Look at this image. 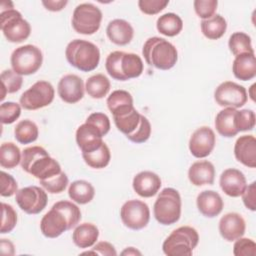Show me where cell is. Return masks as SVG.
I'll list each match as a JSON object with an SVG mask.
<instances>
[{"label":"cell","mask_w":256,"mask_h":256,"mask_svg":"<svg viewBox=\"0 0 256 256\" xmlns=\"http://www.w3.org/2000/svg\"><path fill=\"white\" fill-rule=\"evenodd\" d=\"M146 63L160 70H169L178 60L176 47L168 40L160 37L148 38L142 49Z\"/></svg>","instance_id":"obj_3"},{"label":"cell","mask_w":256,"mask_h":256,"mask_svg":"<svg viewBox=\"0 0 256 256\" xmlns=\"http://www.w3.org/2000/svg\"><path fill=\"white\" fill-rule=\"evenodd\" d=\"M153 213L155 219L162 225L176 223L181 216V197L174 188H164L158 195Z\"/></svg>","instance_id":"obj_6"},{"label":"cell","mask_w":256,"mask_h":256,"mask_svg":"<svg viewBox=\"0 0 256 256\" xmlns=\"http://www.w3.org/2000/svg\"><path fill=\"white\" fill-rule=\"evenodd\" d=\"M2 209V219H1V227L0 233L5 234L11 232L16 224H17V213L14 208L6 203L1 204Z\"/></svg>","instance_id":"obj_40"},{"label":"cell","mask_w":256,"mask_h":256,"mask_svg":"<svg viewBox=\"0 0 256 256\" xmlns=\"http://www.w3.org/2000/svg\"><path fill=\"white\" fill-rule=\"evenodd\" d=\"M106 34L112 43L119 46H124L131 42L134 35V30L131 24L126 20L114 19L107 25Z\"/></svg>","instance_id":"obj_24"},{"label":"cell","mask_w":256,"mask_h":256,"mask_svg":"<svg viewBox=\"0 0 256 256\" xmlns=\"http://www.w3.org/2000/svg\"><path fill=\"white\" fill-rule=\"evenodd\" d=\"M132 104L133 98L131 94L126 90H115L107 98V107L110 112H113L119 107Z\"/></svg>","instance_id":"obj_41"},{"label":"cell","mask_w":256,"mask_h":256,"mask_svg":"<svg viewBox=\"0 0 256 256\" xmlns=\"http://www.w3.org/2000/svg\"><path fill=\"white\" fill-rule=\"evenodd\" d=\"M70 229L68 218L55 205L42 217L40 222V230L47 238L59 237L62 233Z\"/></svg>","instance_id":"obj_14"},{"label":"cell","mask_w":256,"mask_h":256,"mask_svg":"<svg viewBox=\"0 0 256 256\" xmlns=\"http://www.w3.org/2000/svg\"><path fill=\"white\" fill-rule=\"evenodd\" d=\"M82 254H94V255H104V256H116L117 252L114 246L106 241H101L94 244V247Z\"/></svg>","instance_id":"obj_50"},{"label":"cell","mask_w":256,"mask_h":256,"mask_svg":"<svg viewBox=\"0 0 256 256\" xmlns=\"http://www.w3.org/2000/svg\"><path fill=\"white\" fill-rule=\"evenodd\" d=\"M54 205L66 215L71 229L77 226V224L81 220V211L76 204L67 200H62L56 202Z\"/></svg>","instance_id":"obj_39"},{"label":"cell","mask_w":256,"mask_h":256,"mask_svg":"<svg viewBox=\"0 0 256 256\" xmlns=\"http://www.w3.org/2000/svg\"><path fill=\"white\" fill-rule=\"evenodd\" d=\"M68 1L66 0H48V1H42V4L45 6V8L49 11L57 12L61 11L66 5Z\"/></svg>","instance_id":"obj_52"},{"label":"cell","mask_w":256,"mask_h":256,"mask_svg":"<svg viewBox=\"0 0 256 256\" xmlns=\"http://www.w3.org/2000/svg\"><path fill=\"white\" fill-rule=\"evenodd\" d=\"M40 184L47 192L52 194H58L66 189L68 185V177L63 171H61L59 174L51 178L40 180Z\"/></svg>","instance_id":"obj_38"},{"label":"cell","mask_w":256,"mask_h":256,"mask_svg":"<svg viewBox=\"0 0 256 256\" xmlns=\"http://www.w3.org/2000/svg\"><path fill=\"white\" fill-rule=\"evenodd\" d=\"M22 169L39 180H45L59 174L61 166L57 160L41 146L27 147L22 152Z\"/></svg>","instance_id":"obj_1"},{"label":"cell","mask_w":256,"mask_h":256,"mask_svg":"<svg viewBox=\"0 0 256 256\" xmlns=\"http://www.w3.org/2000/svg\"><path fill=\"white\" fill-rule=\"evenodd\" d=\"M196 204L199 212L208 218L218 216L224 207L222 197L213 190H205L198 194Z\"/></svg>","instance_id":"obj_23"},{"label":"cell","mask_w":256,"mask_h":256,"mask_svg":"<svg viewBox=\"0 0 256 256\" xmlns=\"http://www.w3.org/2000/svg\"><path fill=\"white\" fill-rule=\"evenodd\" d=\"M214 99L221 107L240 108L247 102L246 89L235 82L225 81L221 83L214 92Z\"/></svg>","instance_id":"obj_13"},{"label":"cell","mask_w":256,"mask_h":256,"mask_svg":"<svg viewBox=\"0 0 256 256\" xmlns=\"http://www.w3.org/2000/svg\"><path fill=\"white\" fill-rule=\"evenodd\" d=\"M157 30L164 36L174 37L178 35L183 28V21L175 13H165L157 19Z\"/></svg>","instance_id":"obj_31"},{"label":"cell","mask_w":256,"mask_h":256,"mask_svg":"<svg viewBox=\"0 0 256 256\" xmlns=\"http://www.w3.org/2000/svg\"><path fill=\"white\" fill-rule=\"evenodd\" d=\"M21 114V106L15 102H4L0 106V119L2 124H12Z\"/></svg>","instance_id":"obj_42"},{"label":"cell","mask_w":256,"mask_h":256,"mask_svg":"<svg viewBox=\"0 0 256 256\" xmlns=\"http://www.w3.org/2000/svg\"><path fill=\"white\" fill-rule=\"evenodd\" d=\"M68 195L72 201L78 204H87L93 200L95 189L88 181L76 180L70 184Z\"/></svg>","instance_id":"obj_29"},{"label":"cell","mask_w":256,"mask_h":256,"mask_svg":"<svg viewBox=\"0 0 256 256\" xmlns=\"http://www.w3.org/2000/svg\"><path fill=\"white\" fill-rule=\"evenodd\" d=\"M228 46L235 57L244 53H254L251 38L244 32L233 33L229 38Z\"/></svg>","instance_id":"obj_36"},{"label":"cell","mask_w":256,"mask_h":256,"mask_svg":"<svg viewBox=\"0 0 256 256\" xmlns=\"http://www.w3.org/2000/svg\"><path fill=\"white\" fill-rule=\"evenodd\" d=\"M198 242L199 235L195 228L181 226L165 239L162 249L168 256H191Z\"/></svg>","instance_id":"obj_5"},{"label":"cell","mask_w":256,"mask_h":256,"mask_svg":"<svg viewBox=\"0 0 256 256\" xmlns=\"http://www.w3.org/2000/svg\"><path fill=\"white\" fill-rule=\"evenodd\" d=\"M55 96V90L48 81H37L20 96L21 107L26 110H37L50 105Z\"/></svg>","instance_id":"obj_10"},{"label":"cell","mask_w":256,"mask_h":256,"mask_svg":"<svg viewBox=\"0 0 256 256\" xmlns=\"http://www.w3.org/2000/svg\"><path fill=\"white\" fill-rule=\"evenodd\" d=\"M246 223L244 218L236 212H230L221 217L219 221V232L229 242L235 241L245 233Z\"/></svg>","instance_id":"obj_19"},{"label":"cell","mask_w":256,"mask_h":256,"mask_svg":"<svg viewBox=\"0 0 256 256\" xmlns=\"http://www.w3.org/2000/svg\"><path fill=\"white\" fill-rule=\"evenodd\" d=\"M105 68L113 79L126 81L139 77L143 72L144 65L140 56L135 53L114 51L107 56Z\"/></svg>","instance_id":"obj_2"},{"label":"cell","mask_w":256,"mask_h":256,"mask_svg":"<svg viewBox=\"0 0 256 256\" xmlns=\"http://www.w3.org/2000/svg\"><path fill=\"white\" fill-rule=\"evenodd\" d=\"M193 5H194V10L196 14L203 20H206L215 15V12L218 6V1L217 0H195Z\"/></svg>","instance_id":"obj_44"},{"label":"cell","mask_w":256,"mask_h":256,"mask_svg":"<svg viewBox=\"0 0 256 256\" xmlns=\"http://www.w3.org/2000/svg\"><path fill=\"white\" fill-rule=\"evenodd\" d=\"M150 135H151V124L149 120L144 115L141 114V121L138 128L133 134L127 136V138L134 143H144L149 139Z\"/></svg>","instance_id":"obj_46"},{"label":"cell","mask_w":256,"mask_h":256,"mask_svg":"<svg viewBox=\"0 0 256 256\" xmlns=\"http://www.w3.org/2000/svg\"><path fill=\"white\" fill-rule=\"evenodd\" d=\"M169 4L168 0H139L138 6L141 12L147 15H155L161 12Z\"/></svg>","instance_id":"obj_47"},{"label":"cell","mask_w":256,"mask_h":256,"mask_svg":"<svg viewBox=\"0 0 256 256\" xmlns=\"http://www.w3.org/2000/svg\"><path fill=\"white\" fill-rule=\"evenodd\" d=\"M0 77L3 85L1 100L5 98V95L7 93H15L20 90L23 83V78L21 75L17 74L14 70H11V69L4 70L1 73Z\"/></svg>","instance_id":"obj_37"},{"label":"cell","mask_w":256,"mask_h":256,"mask_svg":"<svg viewBox=\"0 0 256 256\" xmlns=\"http://www.w3.org/2000/svg\"><path fill=\"white\" fill-rule=\"evenodd\" d=\"M117 129L126 137L133 134L141 121V114L134 108V105H125L111 112Z\"/></svg>","instance_id":"obj_17"},{"label":"cell","mask_w":256,"mask_h":256,"mask_svg":"<svg viewBox=\"0 0 256 256\" xmlns=\"http://www.w3.org/2000/svg\"><path fill=\"white\" fill-rule=\"evenodd\" d=\"M0 180H1V192H0L1 196L10 197L18 191L17 182L12 175L4 171H1Z\"/></svg>","instance_id":"obj_49"},{"label":"cell","mask_w":256,"mask_h":256,"mask_svg":"<svg viewBox=\"0 0 256 256\" xmlns=\"http://www.w3.org/2000/svg\"><path fill=\"white\" fill-rule=\"evenodd\" d=\"M11 66L19 75H31L37 72L43 62L41 50L31 44L16 48L11 54Z\"/></svg>","instance_id":"obj_7"},{"label":"cell","mask_w":256,"mask_h":256,"mask_svg":"<svg viewBox=\"0 0 256 256\" xmlns=\"http://www.w3.org/2000/svg\"><path fill=\"white\" fill-rule=\"evenodd\" d=\"M188 178L195 186L212 185L215 179L214 165L208 160L194 162L188 170Z\"/></svg>","instance_id":"obj_25"},{"label":"cell","mask_w":256,"mask_h":256,"mask_svg":"<svg viewBox=\"0 0 256 256\" xmlns=\"http://www.w3.org/2000/svg\"><path fill=\"white\" fill-rule=\"evenodd\" d=\"M161 185L160 177L151 171H142L136 174L132 182L134 191L144 198H150L156 195Z\"/></svg>","instance_id":"obj_21"},{"label":"cell","mask_w":256,"mask_h":256,"mask_svg":"<svg viewBox=\"0 0 256 256\" xmlns=\"http://www.w3.org/2000/svg\"><path fill=\"white\" fill-rule=\"evenodd\" d=\"M233 254L235 256H255L256 243L250 238H238L233 246Z\"/></svg>","instance_id":"obj_45"},{"label":"cell","mask_w":256,"mask_h":256,"mask_svg":"<svg viewBox=\"0 0 256 256\" xmlns=\"http://www.w3.org/2000/svg\"><path fill=\"white\" fill-rule=\"evenodd\" d=\"M15 139L21 144H29L37 140L39 135L38 126L35 122L25 119L17 123L14 128Z\"/></svg>","instance_id":"obj_33"},{"label":"cell","mask_w":256,"mask_h":256,"mask_svg":"<svg viewBox=\"0 0 256 256\" xmlns=\"http://www.w3.org/2000/svg\"><path fill=\"white\" fill-rule=\"evenodd\" d=\"M255 113L250 109L237 110L236 112V128L238 132L252 130L255 127Z\"/></svg>","instance_id":"obj_43"},{"label":"cell","mask_w":256,"mask_h":256,"mask_svg":"<svg viewBox=\"0 0 256 256\" xmlns=\"http://www.w3.org/2000/svg\"><path fill=\"white\" fill-rule=\"evenodd\" d=\"M102 12L92 3H82L76 6L72 15L73 29L83 35L96 33L101 25Z\"/></svg>","instance_id":"obj_9"},{"label":"cell","mask_w":256,"mask_h":256,"mask_svg":"<svg viewBox=\"0 0 256 256\" xmlns=\"http://www.w3.org/2000/svg\"><path fill=\"white\" fill-rule=\"evenodd\" d=\"M19 208L27 214H38L44 210L48 197L44 189L38 186H27L19 189L15 196Z\"/></svg>","instance_id":"obj_12"},{"label":"cell","mask_w":256,"mask_h":256,"mask_svg":"<svg viewBox=\"0 0 256 256\" xmlns=\"http://www.w3.org/2000/svg\"><path fill=\"white\" fill-rule=\"evenodd\" d=\"M87 123H90L92 125H94L95 127H97L100 132L102 133L103 136H105L109 130H110V127H111V124H110V120H109V117L104 114V113H101V112H94V113H91L86 121Z\"/></svg>","instance_id":"obj_48"},{"label":"cell","mask_w":256,"mask_h":256,"mask_svg":"<svg viewBox=\"0 0 256 256\" xmlns=\"http://www.w3.org/2000/svg\"><path fill=\"white\" fill-rule=\"evenodd\" d=\"M22 153L13 142H5L0 147V165L3 168L12 169L21 163Z\"/></svg>","instance_id":"obj_34"},{"label":"cell","mask_w":256,"mask_h":256,"mask_svg":"<svg viewBox=\"0 0 256 256\" xmlns=\"http://www.w3.org/2000/svg\"><path fill=\"white\" fill-rule=\"evenodd\" d=\"M219 183L222 191L230 197L241 196L247 186L244 174L235 168L224 170L220 176Z\"/></svg>","instance_id":"obj_20"},{"label":"cell","mask_w":256,"mask_h":256,"mask_svg":"<svg viewBox=\"0 0 256 256\" xmlns=\"http://www.w3.org/2000/svg\"><path fill=\"white\" fill-rule=\"evenodd\" d=\"M236 112L237 109L226 107L216 115L215 127L221 136L230 138L239 133L236 128Z\"/></svg>","instance_id":"obj_27"},{"label":"cell","mask_w":256,"mask_h":256,"mask_svg":"<svg viewBox=\"0 0 256 256\" xmlns=\"http://www.w3.org/2000/svg\"><path fill=\"white\" fill-rule=\"evenodd\" d=\"M0 250H1L2 255H14L15 254V249H14L13 243L7 239H1Z\"/></svg>","instance_id":"obj_53"},{"label":"cell","mask_w":256,"mask_h":256,"mask_svg":"<svg viewBox=\"0 0 256 256\" xmlns=\"http://www.w3.org/2000/svg\"><path fill=\"white\" fill-rule=\"evenodd\" d=\"M82 157L85 163L94 169H102L106 167L111 159V153L109 147L103 142V144L92 152L82 153Z\"/></svg>","instance_id":"obj_35"},{"label":"cell","mask_w":256,"mask_h":256,"mask_svg":"<svg viewBox=\"0 0 256 256\" xmlns=\"http://www.w3.org/2000/svg\"><path fill=\"white\" fill-rule=\"evenodd\" d=\"M103 135L94 125L85 122L76 130V143L82 153L92 152L103 144Z\"/></svg>","instance_id":"obj_18"},{"label":"cell","mask_w":256,"mask_h":256,"mask_svg":"<svg viewBox=\"0 0 256 256\" xmlns=\"http://www.w3.org/2000/svg\"><path fill=\"white\" fill-rule=\"evenodd\" d=\"M216 143V136L214 131L207 127L202 126L196 129L189 140V150L196 158H205L214 149Z\"/></svg>","instance_id":"obj_15"},{"label":"cell","mask_w":256,"mask_h":256,"mask_svg":"<svg viewBox=\"0 0 256 256\" xmlns=\"http://www.w3.org/2000/svg\"><path fill=\"white\" fill-rule=\"evenodd\" d=\"M110 81L103 74H96L89 77L85 83L87 94L93 99H101L110 91Z\"/></svg>","instance_id":"obj_32"},{"label":"cell","mask_w":256,"mask_h":256,"mask_svg":"<svg viewBox=\"0 0 256 256\" xmlns=\"http://www.w3.org/2000/svg\"><path fill=\"white\" fill-rule=\"evenodd\" d=\"M65 56L68 63L83 72H90L97 68L100 61L99 48L92 42L75 39L68 43Z\"/></svg>","instance_id":"obj_4"},{"label":"cell","mask_w":256,"mask_h":256,"mask_svg":"<svg viewBox=\"0 0 256 256\" xmlns=\"http://www.w3.org/2000/svg\"><path fill=\"white\" fill-rule=\"evenodd\" d=\"M99 237V229L92 223H82L75 227L72 234L74 244L79 248L92 247Z\"/></svg>","instance_id":"obj_28"},{"label":"cell","mask_w":256,"mask_h":256,"mask_svg":"<svg viewBox=\"0 0 256 256\" xmlns=\"http://www.w3.org/2000/svg\"><path fill=\"white\" fill-rule=\"evenodd\" d=\"M242 200L245 207L251 211L256 210V182H252L246 186L242 193Z\"/></svg>","instance_id":"obj_51"},{"label":"cell","mask_w":256,"mask_h":256,"mask_svg":"<svg viewBox=\"0 0 256 256\" xmlns=\"http://www.w3.org/2000/svg\"><path fill=\"white\" fill-rule=\"evenodd\" d=\"M0 19L1 31L9 42L20 43L30 36V24L14 8L1 11Z\"/></svg>","instance_id":"obj_8"},{"label":"cell","mask_w":256,"mask_h":256,"mask_svg":"<svg viewBox=\"0 0 256 256\" xmlns=\"http://www.w3.org/2000/svg\"><path fill=\"white\" fill-rule=\"evenodd\" d=\"M84 82L75 74L64 75L57 86V92L62 101L74 104L79 102L84 96Z\"/></svg>","instance_id":"obj_16"},{"label":"cell","mask_w":256,"mask_h":256,"mask_svg":"<svg viewBox=\"0 0 256 256\" xmlns=\"http://www.w3.org/2000/svg\"><path fill=\"white\" fill-rule=\"evenodd\" d=\"M234 155L243 165L256 167V139L253 135L240 136L234 145Z\"/></svg>","instance_id":"obj_22"},{"label":"cell","mask_w":256,"mask_h":256,"mask_svg":"<svg viewBox=\"0 0 256 256\" xmlns=\"http://www.w3.org/2000/svg\"><path fill=\"white\" fill-rule=\"evenodd\" d=\"M123 224L132 230H140L147 226L150 220V210L146 203L140 200H128L120 210Z\"/></svg>","instance_id":"obj_11"},{"label":"cell","mask_w":256,"mask_h":256,"mask_svg":"<svg viewBox=\"0 0 256 256\" xmlns=\"http://www.w3.org/2000/svg\"><path fill=\"white\" fill-rule=\"evenodd\" d=\"M255 84H253L251 87H250V89H249V95H250V97H251V99L253 100V101H255V94H254V89H255Z\"/></svg>","instance_id":"obj_55"},{"label":"cell","mask_w":256,"mask_h":256,"mask_svg":"<svg viewBox=\"0 0 256 256\" xmlns=\"http://www.w3.org/2000/svg\"><path fill=\"white\" fill-rule=\"evenodd\" d=\"M234 76L242 81H248L256 76L255 53H244L235 57L232 64Z\"/></svg>","instance_id":"obj_26"},{"label":"cell","mask_w":256,"mask_h":256,"mask_svg":"<svg viewBox=\"0 0 256 256\" xmlns=\"http://www.w3.org/2000/svg\"><path fill=\"white\" fill-rule=\"evenodd\" d=\"M122 255H141V252L136 250L134 247H128L121 253Z\"/></svg>","instance_id":"obj_54"},{"label":"cell","mask_w":256,"mask_h":256,"mask_svg":"<svg viewBox=\"0 0 256 256\" xmlns=\"http://www.w3.org/2000/svg\"><path fill=\"white\" fill-rule=\"evenodd\" d=\"M200 26L201 31L206 38L210 40H217L225 34L227 22L223 16L215 14L209 19L202 20Z\"/></svg>","instance_id":"obj_30"}]
</instances>
